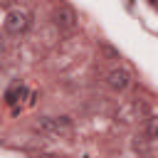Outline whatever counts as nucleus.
Here are the masks:
<instances>
[{"mask_svg": "<svg viewBox=\"0 0 158 158\" xmlns=\"http://www.w3.org/2000/svg\"><path fill=\"white\" fill-rule=\"evenodd\" d=\"M37 131H42V133H49V136H67L69 131H72V123H69V118H54V116H42L37 123Z\"/></svg>", "mask_w": 158, "mask_h": 158, "instance_id": "f257e3e1", "label": "nucleus"}, {"mask_svg": "<svg viewBox=\"0 0 158 158\" xmlns=\"http://www.w3.org/2000/svg\"><path fill=\"white\" fill-rule=\"evenodd\" d=\"M27 27H30V12L15 7V10H10V12L5 15V30H7L10 35H22Z\"/></svg>", "mask_w": 158, "mask_h": 158, "instance_id": "f03ea898", "label": "nucleus"}, {"mask_svg": "<svg viewBox=\"0 0 158 158\" xmlns=\"http://www.w3.org/2000/svg\"><path fill=\"white\" fill-rule=\"evenodd\" d=\"M52 20H54V25H57L59 30H72V27L77 25V15H74V10L67 7V5H57L54 12H52Z\"/></svg>", "mask_w": 158, "mask_h": 158, "instance_id": "7ed1b4c3", "label": "nucleus"}, {"mask_svg": "<svg viewBox=\"0 0 158 158\" xmlns=\"http://www.w3.org/2000/svg\"><path fill=\"white\" fill-rule=\"evenodd\" d=\"M106 84H109L114 91H123V89L131 84V74H128L126 69L116 67V69H111V72H109V77H106Z\"/></svg>", "mask_w": 158, "mask_h": 158, "instance_id": "20e7f679", "label": "nucleus"}, {"mask_svg": "<svg viewBox=\"0 0 158 158\" xmlns=\"http://www.w3.org/2000/svg\"><path fill=\"white\" fill-rule=\"evenodd\" d=\"M35 158H59V156H54V153H37Z\"/></svg>", "mask_w": 158, "mask_h": 158, "instance_id": "39448f33", "label": "nucleus"}, {"mask_svg": "<svg viewBox=\"0 0 158 158\" xmlns=\"http://www.w3.org/2000/svg\"><path fill=\"white\" fill-rule=\"evenodd\" d=\"M0 57H2V42H0Z\"/></svg>", "mask_w": 158, "mask_h": 158, "instance_id": "423d86ee", "label": "nucleus"}]
</instances>
